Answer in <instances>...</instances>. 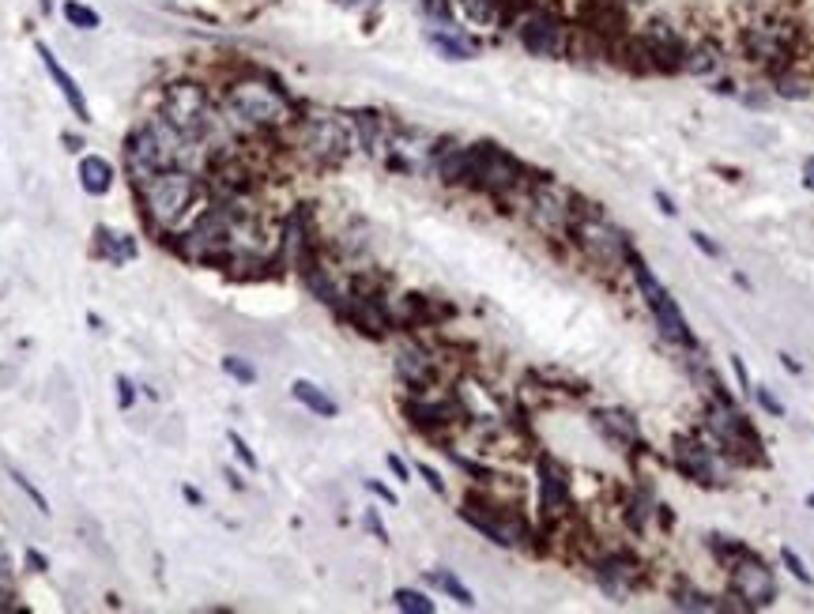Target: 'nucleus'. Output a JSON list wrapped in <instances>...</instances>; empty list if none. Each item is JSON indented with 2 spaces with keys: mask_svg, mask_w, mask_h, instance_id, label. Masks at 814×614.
Instances as JSON below:
<instances>
[{
  "mask_svg": "<svg viewBox=\"0 0 814 614\" xmlns=\"http://www.w3.org/2000/svg\"><path fill=\"white\" fill-rule=\"evenodd\" d=\"M117 392H121V407H132V381L129 377H117Z\"/></svg>",
  "mask_w": 814,
  "mask_h": 614,
  "instance_id": "09e8293b",
  "label": "nucleus"
},
{
  "mask_svg": "<svg viewBox=\"0 0 814 614\" xmlns=\"http://www.w3.org/2000/svg\"><path fill=\"white\" fill-rule=\"evenodd\" d=\"M65 19L76 27V31H98L102 27V16H98L95 8H87V4H80V0H65Z\"/></svg>",
  "mask_w": 814,
  "mask_h": 614,
  "instance_id": "c756f323",
  "label": "nucleus"
},
{
  "mask_svg": "<svg viewBox=\"0 0 814 614\" xmlns=\"http://www.w3.org/2000/svg\"><path fill=\"white\" fill-rule=\"evenodd\" d=\"M38 57H42V65H46V72H49V80L57 83V91H61V95H65V102H68V110H72V114L80 117L83 125H87V121H91V106H87V98H83V91H80V83L72 80V76H68L65 72V65H61V61H57V53H53V49L46 46V42H38Z\"/></svg>",
  "mask_w": 814,
  "mask_h": 614,
  "instance_id": "6ab92c4d",
  "label": "nucleus"
},
{
  "mask_svg": "<svg viewBox=\"0 0 814 614\" xmlns=\"http://www.w3.org/2000/svg\"><path fill=\"white\" fill-rule=\"evenodd\" d=\"M98 238H102V253H106V260H114V264H125V260H132V253H136V245H132L129 234H110L106 227H98Z\"/></svg>",
  "mask_w": 814,
  "mask_h": 614,
  "instance_id": "c85d7f7f",
  "label": "nucleus"
},
{
  "mask_svg": "<svg viewBox=\"0 0 814 614\" xmlns=\"http://www.w3.org/2000/svg\"><path fill=\"white\" fill-rule=\"evenodd\" d=\"M517 42L539 61H562L570 53V23L547 8H532L517 23Z\"/></svg>",
  "mask_w": 814,
  "mask_h": 614,
  "instance_id": "9d476101",
  "label": "nucleus"
},
{
  "mask_svg": "<svg viewBox=\"0 0 814 614\" xmlns=\"http://www.w3.org/2000/svg\"><path fill=\"white\" fill-rule=\"evenodd\" d=\"M750 396H754V400H758V407H762V411H769V415H773V419H784V407H781V400H777V396H773V392H769V388H754V392H750Z\"/></svg>",
  "mask_w": 814,
  "mask_h": 614,
  "instance_id": "58836bf2",
  "label": "nucleus"
},
{
  "mask_svg": "<svg viewBox=\"0 0 814 614\" xmlns=\"http://www.w3.org/2000/svg\"><path fill=\"white\" fill-rule=\"evenodd\" d=\"M592 422H596V430H600L611 445H619V449H634V445H641V426H637L634 415L622 411V407H603V411L592 415Z\"/></svg>",
  "mask_w": 814,
  "mask_h": 614,
  "instance_id": "aec40b11",
  "label": "nucleus"
},
{
  "mask_svg": "<svg viewBox=\"0 0 814 614\" xmlns=\"http://www.w3.org/2000/svg\"><path fill=\"white\" fill-rule=\"evenodd\" d=\"M227 110L249 129L276 132L294 125V102L264 80H238L227 91Z\"/></svg>",
  "mask_w": 814,
  "mask_h": 614,
  "instance_id": "39448f33",
  "label": "nucleus"
},
{
  "mask_svg": "<svg viewBox=\"0 0 814 614\" xmlns=\"http://www.w3.org/2000/svg\"><path fill=\"white\" fill-rule=\"evenodd\" d=\"M189 147H193L189 136H181L163 114H155L151 121L136 125L132 136L125 140V170H129V178L136 181V185H144V181L155 178L159 170L185 166Z\"/></svg>",
  "mask_w": 814,
  "mask_h": 614,
  "instance_id": "f257e3e1",
  "label": "nucleus"
},
{
  "mask_svg": "<svg viewBox=\"0 0 814 614\" xmlns=\"http://www.w3.org/2000/svg\"><path fill=\"white\" fill-rule=\"evenodd\" d=\"M656 204H660V211H664V215H679V208H675V200H671L668 193H656Z\"/></svg>",
  "mask_w": 814,
  "mask_h": 614,
  "instance_id": "8fccbe9b",
  "label": "nucleus"
},
{
  "mask_svg": "<svg viewBox=\"0 0 814 614\" xmlns=\"http://www.w3.org/2000/svg\"><path fill=\"white\" fill-rule=\"evenodd\" d=\"M468 185L479 189V193L505 196L524 185V166L502 147L475 144L468 147Z\"/></svg>",
  "mask_w": 814,
  "mask_h": 614,
  "instance_id": "1a4fd4ad",
  "label": "nucleus"
},
{
  "mask_svg": "<svg viewBox=\"0 0 814 614\" xmlns=\"http://www.w3.org/2000/svg\"><path fill=\"white\" fill-rule=\"evenodd\" d=\"M223 373H230L238 385H253L257 381V370L245 362V358H238V355H227L223 358Z\"/></svg>",
  "mask_w": 814,
  "mask_h": 614,
  "instance_id": "72a5a7b5",
  "label": "nucleus"
},
{
  "mask_svg": "<svg viewBox=\"0 0 814 614\" xmlns=\"http://www.w3.org/2000/svg\"><path fill=\"white\" fill-rule=\"evenodd\" d=\"M592 573H596V584H600L603 592L622 603V599L630 596V588L641 581V558H637L634 550H607L603 558H596Z\"/></svg>",
  "mask_w": 814,
  "mask_h": 614,
  "instance_id": "dca6fc26",
  "label": "nucleus"
},
{
  "mask_svg": "<svg viewBox=\"0 0 814 614\" xmlns=\"http://www.w3.org/2000/svg\"><path fill=\"white\" fill-rule=\"evenodd\" d=\"M739 49H743L747 61L766 68L769 76H781V72L792 68L799 53V27L792 19L766 16L762 12V16H754L739 31Z\"/></svg>",
  "mask_w": 814,
  "mask_h": 614,
  "instance_id": "7ed1b4c3",
  "label": "nucleus"
},
{
  "mask_svg": "<svg viewBox=\"0 0 814 614\" xmlns=\"http://www.w3.org/2000/svg\"><path fill=\"white\" fill-rule=\"evenodd\" d=\"M705 437L717 453H728L739 464H766L762 453V434L754 430V422L739 411L735 404H713L705 407Z\"/></svg>",
  "mask_w": 814,
  "mask_h": 614,
  "instance_id": "423d86ee",
  "label": "nucleus"
},
{
  "mask_svg": "<svg viewBox=\"0 0 814 614\" xmlns=\"http://www.w3.org/2000/svg\"><path fill=\"white\" fill-rule=\"evenodd\" d=\"M720 65H724V46H720L717 38L701 34L698 42H686L683 72H690V76H713V72H720Z\"/></svg>",
  "mask_w": 814,
  "mask_h": 614,
  "instance_id": "4be33fe9",
  "label": "nucleus"
},
{
  "mask_svg": "<svg viewBox=\"0 0 814 614\" xmlns=\"http://www.w3.org/2000/svg\"><path fill=\"white\" fill-rule=\"evenodd\" d=\"M807 505H811V509H814V494H807Z\"/></svg>",
  "mask_w": 814,
  "mask_h": 614,
  "instance_id": "13d9d810",
  "label": "nucleus"
},
{
  "mask_svg": "<svg viewBox=\"0 0 814 614\" xmlns=\"http://www.w3.org/2000/svg\"><path fill=\"white\" fill-rule=\"evenodd\" d=\"M362 524L374 532L377 543H389V532H385V524H381V517H377V509H366V517H362Z\"/></svg>",
  "mask_w": 814,
  "mask_h": 614,
  "instance_id": "79ce46f5",
  "label": "nucleus"
},
{
  "mask_svg": "<svg viewBox=\"0 0 814 614\" xmlns=\"http://www.w3.org/2000/svg\"><path fill=\"white\" fill-rule=\"evenodd\" d=\"M781 562H784V569H788V573H792V577H796V581L803 584V588H814L811 569L803 566V558H799L796 550H792V547H784V550H781Z\"/></svg>",
  "mask_w": 814,
  "mask_h": 614,
  "instance_id": "473e14b6",
  "label": "nucleus"
},
{
  "mask_svg": "<svg viewBox=\"0 0 814 614\" xmlns=\"http://www.w3.org/2000/svg\"><path fill=\"white\" fill-rule=\"evenodd\" d=\"M536 475H539V513H543V524L566 520L573 509L570 471L562 468L554 456H539Z\"/></svg>",
  "mask_w": 814,
  "mask_h": 614,
  "instance_id": "4468645a",
  "label": "nucleus"
},
{
  "mask_svg": "<svg viewBox=\"0 0 814 614\" xmlns=\"http://www.w3.org/2000/svg\"><path fill=\"white\" fill-rule=\"evenodd\" d=\"M336 8H343V12H366V8H374L377 0H332Z\"/></svg>",
  "mask_w": 814,
  "mask_h": 614,
  "instance_id": "de8ad7c7",
  "label": "nucleus"
},
{
  "mask_svg": "<svg viewBox=\"0 0 814 614\" xmlns=\"http://www.w3.org/2000/svg\"><path fill=\"white\" fill-rule=\"evenodd\" d=\"M460 12L475 27H502L513 16V4L509 0H460Z\"/></svg>",
  "mask_w": 814,
  "mask_h": 614,
  "instance_id": "393cba45",
  "label": "nucleus"
},
{
  "mask_svg": "<svg viewBox=\"0 0 814 614\" xmlns=\"http://www.w3.org/2000/svg\"><path fill=\"white\" fill-rule=\"evenodd\" d=\"M385 464H389V471L396 475V479H400V483H411V468H407V464H404V460H400L396 453L385 456Z\"/></svg>",
  "mask_w": 814,
  "mask_h": 614,
  "instance_id": "c03bdc74",
  "label": "nucleus"
},
{
  "mask_svg": "<svg viewBox=\"0 0 814 614\" xmlns=\"http://www.w3.org/2000/svg\"><path fill=\"white\" fill-rule=\"evenodd\" d=\"M27 558H31V566L38 569V573H42V569H46V558H42V554H38V550H27Z\"/></svg>",
  "mask_w": 814,
  "mask_h": 614,
  "instance_id": "6e6d98bb",
  "label": "nucleus"
},
{
  "mask_svg": "<svg viewBox=\"0 0 814 614\" xmlns=\"http://www.w3.org/2000/svg\"><path fill=\"white\" fill-rule=\"evenodd\" d=\"M136 193H140L147 219L155 227L170 230L193 211V204L204 193V185H200V178L189 166H170V170H159L155 178H147L144 185H136Z\"/></svg>",
  "mask_w": 814,
  "mask_h": 614,
  "instance_id": "f03ea898",
  "label": "nucleus"
},
{
  "mask_svg": "<svg viewBox=\"0 0 814 614\" xmlns=\"http://www.w3.org/2000/svg\"><path fill=\"white\" fill-rule=\"evenodd\" d=\"M347 321L355 324L359 332H366V336H374V340H381V336H389L392 328V313L389 306H385V298L377 291H362V287H355V291L347 294V302H343L340 309Z\"/></svg>",
  "mask_w": 814,
  "mask_h": 614,
  "instance_id": "f3484780",
  "label": "nucleus"
},
{
  "mask_svg": "<svg viewBox=\"0 0 814 614\" xmlns=\"http://www.w3.org/2000/svg\"><path fill=\"white\" fill-rule=\"evenodd\" d=\"M781 366H784V370H788V373H796V377H799V373H803V366H799V362H796V358H792V355H781Z\"/></svg>",
  "mask_w": 814,
  "mask_h": 614,
  "instance_id": "864d4df0",
  "label": "nucleus"
},
{
  "mask_svg": "<svg viewBox=\"0 0 814 614\" xmlns=\"http://www.w3.org/2000/svg\"><path fill=\"white\" fill-rule=\"evenodd\" d=\"M426 42L438 49L445 61H472L475 53H479V46H475L468 34H460L456 27H438V31L426 34Z\"/></svg>",
  "mask_w": 814,
  "mask_h": 614,
  "instance_id": "b1692460",
  "label": "nucleus"
},
{
  "mask_svg": "<svg viewBox=\"0 0 814 614\" xmlns=\"http://www.w3.org/2000/svg\"><path fill=\"white\" fill-rule=\"evenodd\" d=\"M12 483H16L19 490H23V494H27V498L34 501V509H38V513H42V517H46V513H49V501L42 498V490H38V486H34L31 479H27V475H23V471H12Z\"/></svg>",
  "mask_w": 814,
  "mask_h": 614,
  "instance_id": "e433bc0d",
  "label": "nucleus"
},
{
  "mask_svg": "<svg viewBox=\"0 0 814 614\" xmlns=\"http://www.w3.org/2000/svg\"><path fill=\"white\" fill-rule=\"evenodd\" d=\"M404 415H407V422L415 426V430H423V434H441V430H449L456 422V415H464L460 411V404L456 400H407L404 404Z\"/></svg>",
  "mask_w": 814,
  "mask_h": 614,
  "instance_id": "a211bd4d",
  "label": "nucleus"
},
{
  "mask_svg": "<svg viewBox=\"0 0 814 614\" xmlns=\"http://www.w3.org/2000/svg\"><path fill=\"white\" fill-rule=\"evenodd\" d=\"M713 91H717V95H735V83L732 80H717V83H713Z\"/></svg>",
  "mask_w": 814,
  "mask_h": 614,
  "instance_id": "5fc2aeb1",
  "label": "nucleus"
},
{
  "mask_svg": "<svg viewBox=\"0 0 814 614\" xmlns=\"http://www.w3.org/2000/svg\"><path fill=\"white\" fill-rule=\"evenodd\" d=\"M690 242H694V249H701L705 257H720V245L713 242L709 234H701V230H694V234H690Z\"/></svg>",
  "mask_w": 814,
  "mask_h": 614,
  "instance_id": "37998d69",
  "label": "nucleus"
},
{
  "mask_svg": "<svg viewBox=\"0 0 814 614\" xmlns=\"http://www.w3.org/2000/svg\"><path fill=\"white\" fill-rule=\"evenodd\" d=\"M671 599H675L679 611H720V607H724V603H717V599L698 592V588H679Z\"/></svg>",
  "mask_w": 814,
  "mask_h": 614,
  "instance_id": "2f4dec72",
  "label": "nucleus"
},
{
  "mask_svg": "<svg viewBox=\"0 0 814 614\" xmlns=\"http://www.w3.org/2000/svg\"><path fill=\"white\" fill-rule=\"evenodd\" d=\"M426 581L434 584V588H441V592H445L449 599H456L460 607H475L472 588H468V584L460 581L456 573H449V569H430V573H426Z\"/></svg>",
  "mask_w": 814,
  "mask_h": 614,
  "instance_id": "bb28decb",
  "label": "nucleus"
},
{
  "mask_svg": "<svg viewBox=\"0 0 814 614\" xmlns=\"http://www.w3.org/2000/svg\"><path fill=\"white\" fill-rule=\"evenodd\" d=\"M728 581H732V596L743 599V607H769V603L777 599V577H773V569L750 547L728 562Z\"/></svg>",
  "mask_w": 814,
  "mask_h": 614,
  "instance_id": "ddd939ff",
  "label": "nucleus"
},
{
  "mask_svg": "<svg viewBox=\"0 0 814 614\" xmlns=\"http://www.w3.org/2000/svg\"><path fill=\"white\" fill-rule=\"evenodd\" d=\"M671 460L675 468L683 471L686 479H694L701 486H717L720 479V468H717V449H709V437H698V434H679L671 441Z\"/></svg>",
  "mask_w": 814,
  "mask_h": 614,
  "instance_id": "2eb2a0df",
  "label": "nucleus"
},
{
  "mask_svg": "<svg viewBox=\"0 0 814 614\" xmlns=\"http://www.w3.org/2000/svg\"><path fill=\"white\" fill-rule=\"evenodd\" d=\"M656 509H660V505L652 501L649 490H637L634 501L626 505V524H630V532H645V528H649V517Z\"/></svg>",
  "mask_w": 814,
  "mask_h": 614,
  "instance_id": "cd10ccee",
  "label": "nucleus"
},
{
  "mask_svg": "<svg viewBox=\"0 0 814 614\" xmlns=\"http://www.w3.org/2000/svg\"><path fill=\"white\" fill-rule=\"evenodd\" d=\"M570 238L596 268H607V272L622 268V264L630 260V249H634L630 238H626L600 208H592V204H588V208H577V200H573Z\"/></svg>",
  "mask_w": 814,
  "mask_h": 614,
  "instance_id": "20e7f679",
  "label": "nucleus"
},
{
  "mask_svg": "<svg viewBox=\"0 0 814 614\" xmlns=\"http://www.w3.org/2000/svg\"><path fill=\"white\" fill-rule=\"evenodd\" d=\"M626 4H652V0H626Z\"/></svg>",
  "mask_w": 814,
  "mask_h": 614,
  "instance_id": "4d7b16f0",
  "label": "nucleus"
},
{
  "mask_svg": "<svg viewBox=\"0 0 814 614\" xmlns=\"http://www.w3.org/2000/svg\"><path fill=\"white\" fill-rule=\"evenodd\" d=\"M773 83H777V95L781 98H807L811 95V87H807L803 80H796V76H788V72L773 76Z\"/></svg>",
  "mask_w": 814,
  "mask_h": 614,
  "instance_id": "f704fd0d",
  "label": "nucleus"
},
{
  "mask_svg": "<svg viewBox=\"0 0 814 614\" xmlns=\"http://www.w3.org/2000/svg\"><path fill=\"white\" fill-rule=\"evenodd\" d=\"M396 377H400L411 392H426V388L434 385L438 370H434V358L426 355V351H419V347H404V351L396 355Z\"/></svg>",
  "mask_w": 814,
  "mask_h": 614,
  "instance_id": "412c9836",
  "label": "nucleus"
},
{
  "mask_svg": "<svg viewBox=\"0 0 814 614\" xmlns=\"http://www.w3.org/2000/svg\"><path fill=\"white\" fill-rule=\"evenodd\" d=\"M415 471H419V475H423V479H426V486H430V490H434V494H441V498H445V479H441V475H438V468H430V464H415Z\"/></svg>",
  "mask_w": 814,
  "mask_h": 614,
  "instance_id": "a19ab883",
  "label": "nucleus"
},
{
  "mask_svg": "<svg viewBox=\"0 0 814 614\" xmlns=\"http://www.w3.org/2000/svg\"><path fill=\"white\" fill-rule=\"evenodd\" d=\"M392 603L407 614H434V599L415 592V588H396V592H392Z\"/></svg>",
  "mask_w": 814,
  "mask_h": 614,
  "instance_id": "7c9ffc66",
  "label": "nucleus"
},
{
  "mask_svg": "<svg viewBox=\"0 0 814 614\" xmlns=\"http://www.w3.org/2000/svg\"><path fill=\"white\" fill-rule=\"evenodd\" d=\"M355 147V129L336 114L310 117L302 125V151L321 166H340Z\"/></svg>",
  "mask_w": 814,
  "mask_h": 614,
  "instance_id": "9b49d317",
  "label": "nucleus"
},
{
  "mask_svg": "<svg viewBox=\"0 0 814 614\" xmlns=\"http://www.w3.org/2000/svg\"><path fill=\"white\" fill-rule=\"evenodd\" d=\"M65 147H68V151H72V155H80V151H83V147H87V144H83L80 136H72V132H65Z\"/></svg>",
  "mask_w": 814,
  "mask_h": 614,
  "instance_id": "3c124183",
  "label": "nucleus"
},
{
  "mask_svg": "<svg viewBox=\"0 0 814 614\" xmlns=\"http://www.w3.org/2000/svg\"><path fill=\"white\" fill-rule=\"evenodd\" d=\"M159 114H163L181 136H189L193 144H200L215 125L212 95L204 91V83H193V80L166 83L163 98H159Z\"/></svg>",
  "mask_w": 814,
  "mask_h": 614,
  "instance_id": "6e6552de",
  "label": "nucleus"
},
{
  "mask_svg": "<svg viewBox=\"0 0 814 614\" xmlns=\"http://www.w3.org/2000/svg\"><path fill=\"white\" fill-rule=\"evenodd\" d=\"M291 396L298 400V404L306 407V411H313V415H321V419H336L340 415V407H336V400L328 396L321 385H313V381H306V377H298V381H291Z\"/></svg>",
  "mask_w": 814,
  "mask_h": 614,
  "instance_id": "a878e982",
  "label": "nucleus"
},
{
  "mask_svg": "<svg viewBox=\"0 0 814 614\" xmlns=\"http://www.w3.org/2000/svg\"><path fill=\"white\" fill-rule=\"evenodd\" d=\"M423 12L438 27H453V0H423Z\"/></svg>",
  "mask_w": 814,
  "mask_h": 614,
  "instance_id": "c9c22d12",
  "label": "nucleus"
},
{
  "mask_svg": "<svg viewBox=\"0 0 814 614\" xmlns=\"http://www.w3.org/2000/svg\"><path fill=\"white\" fill-rule=\"evenodd\" d=\"M803 185H807V189H814V159L803 162Z\"/></svg>",
  "mask_w": 814,
  "mask_h": 614,
  "instance_id": "603ef678",
  "label": "nucleus"
},
{
  "mask_svg": "<svg viewBox=\"0 0 814 614\" xmlns=\"http://www.w3.org/2000/svg\"><path fill=\"white\" fill-rule=\"evenodd\" d=\"M8 599H12V562L0 550V607H8Z\"/></svg>",
  "mask_w": 814,
  "mask_h": 614,
  "instance_id": "ea45409f",
  "label": "nucleus"
},
{
  "mask_svg": "<svg viewBox=\"0 0 814 614\" xmlns=\"http://www.w3.org/2000/svg\"><path fill=\"white\" fill-rule=\"evenodd\" d=\"M626 268H630V275H634L637 283V294L645 298V306H649V313L656 317V328H660V336L668 343H675V347H698V340H694V332H690V324H686L683 309H679V302L668 294V287L652 275V268L645 264V257L637 253V249H630V260H626Z\"/></svg>",
  "mask_w": 814,
  "mask_h": 614,
  "instance_id": "0eeeda50",
  "label": "nucleus"
},
{
  "mask_svg": "<svg viewBox=\"0 0 814 614\" xmlns=\"http://www.w3.org/2000/svg\"><path fill=\"white\" fill-rule=\"evenodd\" d=\"M732 370H735V381H739V388H743V392H754V385H750V377H747V366H743V358L739 355H732Z\"/></svg>",
  "mask_w": 814,
  "mask_h": 614,
  "instance_id": "a18cd8bd",
  "label": "nucleus"
},
{
  "mask_svg": "<svg viewBox=\"0 0 814 614\" xmlns=\"http://www.w3.org/2000/svg\"><path fill=\"white\" fill-rule=\"evenodd\" d=\"M366 490H370V494H377V498L385 501V505H396V494H392L385 483H377V479H366Z\"/></svg>",
  "mask_w": 814,
  "mask_h": 614,
  "instance_id": "49530a36",
  "label": "nucleus"
},
{
  "mask_svg": "<svg viewBox=\"0 0 814 614\" xmlns=\"http://www.w3.org/2000/svg\"><path fill=\"white\" fill-rule=\"evenodd\" d=\"M114 162L102 155H83L80 159V185L87 196H106L114 189Z\"/></svg>",
  "mask_w": 814,
  "mask_h": 614,
  "instance_id": "5701e85b",
  "label": "nucleus"
},
{
  "mask_svg": "<svg viewBox=\"0 0 814 614\" xmlns=\"http://www.w3.org/2000/svg\"><path fill=\"white\" fill-rule=\"evenodd\" d=\"M573 200L566 189H558L551 178L536 181L532 193H528V219L539 234L547 238H570V223H573Z\"/></svg>",
  "mask_w": 814,
  "mask_h": 614,
  "instance_id": "f8f14e48",
  "label": "nucleus"
},
{
  "mask_svg": "<svg viewBox=\"0 0 814 614\" xmlns=\"http://www.w3.org/2000/svg\"><path fill=\"white\" fill-rule=\"evenodd\" d=\"M227 441H230V449H234V453H238V460H242L245 468H249V471H257V468H261V460H257V456H253V449H249V445H245V437H242V434H234V430H230V434H227Z\"/></svg>",
  "mask_w": 814,
  "mask_h": 614,
  "instance_id": "4c0bfd02",
  "label": "nucleus"
}]
</instances>
